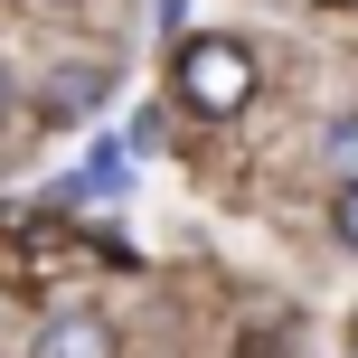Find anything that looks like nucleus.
I'll return each mask as SVG.
<instances>
[{
    "label": "nucleus",
    "mask_w": 358,
    "mask_h": 358,
    "mask_svg": "<svg viewBox=\"0 0 358 358\" xmlns=\"http://www.w3.org/2000/svg\"><path fill=\"white\" fill-rule=\"evenodd\" d=\"M151 19H161V29H179V19H189V0H151Z\"/></svg>",
    "instance_id": "obj_4"
},
{
    "label": "nucleus",
    "mask_w": 358,
    "mask_h": 358,
    "mask_svg": "<svg viewBox=\"0 0 358 358\" xmlns=\"http://www.w3.org/2000/svg\"><path fill=\"white\" fill-rule=\"evenodd\" d=\"M340 236H349V245H358V189L340 198Z\"/></svg>",
    "instance_id": "obj_5"
},
{
    "label": "nucleus",
    "mask_w": 358,
    "mask_h": 358,
    "mask_svg": "<svg viewBox=\"0 0 358 358\" xmlns=\"http://www.w3.org/2000/svg\"><path fill=\"white\" fill-rule=\"evenodd\" d=\"M330 170H340V179H349V189H358V113H349V123H340V132H330Z\"/></svg>",
    "instance_id": "obj_3"
},
{
    "label": "nucleus",
    "mask_w": 358,
    "mask_h": 358,
    "mask_svg": "<svg viewBox=\"0 0 358 358\" xmlns=\"http://www.w3.org/2000/svg\"><path fill=\"white\" fill-rule=\"evenodd\" d=\"M179 94H189L198 113H236V104L255 94L245 38H189V48H179Z\"/></svg>",
    "instance_id": "obj_1"
},
{
    "label": "nucleus",
    "mask_w": 358,
    "mask_h": 358,
    "mask_svg": "<svg viewBox=\"0 0 358 358\" xmlns=\"http://www.w3.org/2000/svg\"><path fill=\"white\" fill-rule=\"evenodd\" d=\"M38 358H113V340H104V321L76 311V321H48V330H38Z\"/></svg>",
    "instance_id": "obj_2"
}]
</instances>
